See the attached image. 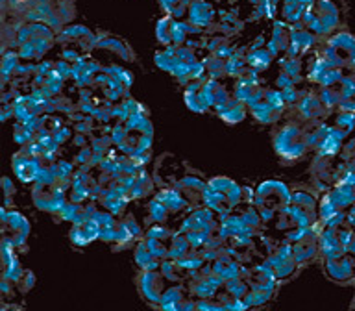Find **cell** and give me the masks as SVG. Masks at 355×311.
I'll list each match as a JSON object with an SVG mask.
<instances>
[{
    "mask_svg": "<svg viewBox=\"0 0 355 311\" xmlns=\"http://www.w3.org/2000/svg\"><path fill=\"white\" fill-rule=\"evenodd\" d=\"M354 272L355 263L349 260L348 255H329V274H331V278L340 280V282H346L349 278H354Z\"/></svg>",
    "mask_w": 355,
    "mask_h": 311,
    "instance_id": "cell-4",
    "label": "cell"
},
{
    "mask_svg": "<svg viewBox=\"0 0 355 311\" xmlns=\"http://www.w3.org/2000/svg\"><path fill=\"white\" fill-rule=\"evenodd\" d=\"M304 24L316 37H329L340 24V8L335 0H315L305 13Z\"/></svg>",
    "mask_w": 355,
    "mask_h": 311,
    "instance_id": "cell-1",
    "label": "cell"
},
{
    "mask_svg": "<svg viewBox=\"0 0 355 311\" xmlns=\"http://www.w3.org/2000/svg\"><path fill=\"white\" fill-rule=\"evenodd\" d=\"M322 58L343 69L355 67V35L349 32H337L329 35L322 50Z\"/></svg>",
    "mask_w": 355,
    "mask_h": 311,
    "instance_id": "cell-2",
    "label": "cell"
},
{
    "mask_svg": "<svg viewBox=\"0 0 355 311\" xmlns=\"http://www.w3.org/2000/svg\"><path fill=\"white\" fill-rule=\"evenodd\" d=\"M215 15L216 11L213 8L211 2L207 0H193L191 6H189V11H187V19L191 24L198 28H207L213 24L215 21Z\"/></svg>",
    "mask_w": 355,
    "mask_h": 311,
    "instance_id": "cell-3",
    "label": "cell"
}]
</instances>
